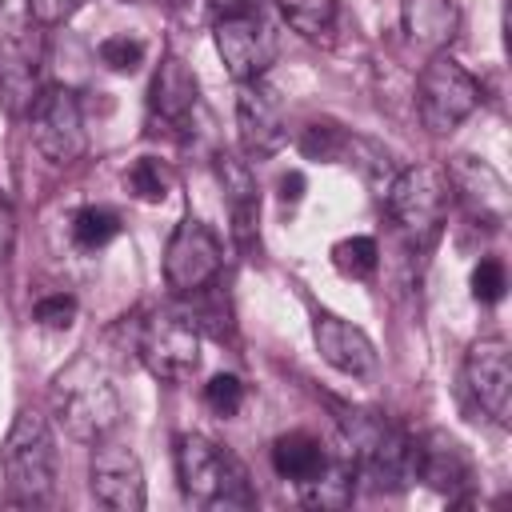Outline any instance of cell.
Masks as SVG:
<instances>
[{
	"instance_id": "cell-1",
	"label": "cell",
	"mask_w": 512,
	"mask_h": 512,
	"mask_svg": "<svg viewBox=\"0 0 512 512\" xmlns=\"http://www.w3.org/2000/svg\"><path fill=\"white\" fill-rule=\"evenodd\" d=\"M340 448L348 452L360 480L376 492H400L412 476V436L396 428L384 412L348 408L340 416Z\"/></svg>"
},
{
	"instance_id": "cell-25",
	"label": "cell",
	"mask_w": 512,
	"mask_h": 512,
	"mask_svg": "<svg viewBox=\"0 0 512 512\" xmlns=\"http://www.w3.org/2000/svg\"><path fill=\"white\" fill-rule=\"evenodd\" d=\"M124 184H128V192H132L136 200H144V204H160V200L168 196V188H172V172H168L164 160H156V156H140V160H132V168L124 172Z\"/></svg>"
},
{
	"instance_id": "cell-22",
	"label": "cell",
	"mask_w": 512,
	"mask_h": 512,
	"mask_svg": "<svg viewBox=\"0 0 512 512\" xmlns=\"http://www.w3.org/2000/svg\"><path fill=\"white\" fill-rule=\"evenodd\" d=\"M328 460V448L312 436V432H284L272 440V468L284 476V480H312Z\"/></svg>"
},
{
	"instance_id": "cell-6",
	"label": "cell",
	"mask_w": 512,
	"mask_h": 512,
	"mask_svg": "<svg viewBox=\"0 0 512 512\" xmlns=\"http://www.w3.org/2000/svg\"><path fill=\"white\" fill-rule=\"evenodd\" d=\"M476 104H480V84L448 52H432V60L424 64L420 84H416V108H420L424 128L432 136H444L460 120H468L476 112Z\"/></svg>"
},
{
	"instance_id": "cell-10",
	"label": "cell",
	"mask_w": 512,
	"mask_h": 512,
	"mask_svg": "<svg viewBox=\"0 0 512 512\" xmlns=\"http://www.w3.org/2000/svg\"><path fill=\"white\" fill-rule=\"evenodd\" d=\"M276 48H280L276 32L264 20V12H256V8L220 16V24H216V52L240 84L260 80L268 72V64L276 60Z\"/></svg>"
},
{
	"instance_id": "cell-14",
	"label": "cell",
	"mask_w": 512,
	"mask_h": 512,
	"mask_svg": "<svg viewBox=\"0 0 512 512\" xmlns=\"http://www.w3.org/2000/svg\"><path fill=\"white\" fill-rule=\"evenodd\" d=\"M92 496L112 512H140L144 508V468L136 452L120 440H96L92 448Z\"/></svg>"
},
{
	"instance_id": "cell-30",
	"label": "cell",
	"mask_w": 512,
	"mask_h": 512,
	"mask_svg": "<svg viewBox=\"0 0 512 512\" xmlns=\"http://www.w3.org/2000/svg\"><path fill=\"white\" fill-rule=\"evenodd\" d=\"M204 404H208L220 420H232V416L240 412V404H244V384H240V376H232V372L212 376V380L204 384Z\"/></svg>"
},
{
	"instance_id": "cell-27",
	"label": "cell",
	"mask_w": 512,
	"mask_h": 512,
	"mask_svg": "<svg viewBox=\"0 0 512 512\" xmlns=\"http://www.w3.org/2000/svg\"><path fill=\"white\" fill-rule=\"evenodd\" d=\"M344 156H352V164L360 168V176H364V180L376 188V196L384 200V192H388V184H392V176H396L392 156H388L380 144H372V140H348Z\"/></svg>"
},
{
	"instance_id": "cell-35",
	"label": "cell",
	"mask_w": 512,
	"mask_h": 512,
	"mask_svg": "<svg viewBox=\"0 0 512 512\" xmlns=\"http://www.w3.org/2000/svg\"><path fill=\"white\" fill-rule=\"evenodd\" d=\"M276 188H280V200H284V204H296V200L304 196V176H300V172H284Z\"/></svg>"
},
{
	"instance_id": "cell-20",
	"label": "cell",
	"mask_w": 512,
	"mask_h": 512,
	"mask_svg": "<svg viewBox=\"0 0 512 512\" xmlns=\"http://www.w3.org/2000/svg\"><path fill=\"white\" fill-rule=\"evenodd\" d=\"M404 36L424 52H444L460 28V8L452 0H404L400 4Z\"/></svg>"
},
{
	"instance_id": "cell-28",
	"label": "cell",
	"mask_w": 512,
	"mask_h": 512,
	"mask_svg": "<svg viewBox=\"0 0 512 512\" xmlns=\"http://www.w3.org/2000/svg\"><path fill=\"white\" fill-rule=\"evenodd\" d=\"M344 148H348V136L328 120H312L304 128V136H300V152L308 160H340Z\"/></svg>"
},
{
	"instance_id": "cell-36",
	"label": "cell",
	"mask_w": 512,
	"mask_h": 512,
	"mask_svg": "<svg viewBox=\"0 0 512 512\" xmlns=\"http://www.w3.org/2000/svg\"><path fill=\"white\" fill-rule=\"evenodd\" d=\"M220 16H232V12H244V8H252V0H208Z\"/></svg>"
},
{
	"instance_id": "cell-12",
	"label": "cell",
	"mask_w": 512,
	"mask_h": 512,
	"mask_svg": "<svg viewBox=\"0 0 512 512\" xmlns=\"http://www.w3.org/2000/svg\"><path fill=\"white\" fill-rule=\"evenodd\" d=\"M412 476L448 500H464L472 492V456L452 432L428 428L412 440Z\"/></svg>"
},
{
	"instance_id": "cell-24",
	"label": "cell",
	"mask_w": 512,
	"mask_h": 512,
	"mask_svg": "<svg viewBox=\"0 0 512 512\" xmlns=\"http://www.w3.org/2000/svg\"><path fill=\"white\" fill-rule=\"evenodd\" d=\"M276 8L308 40H320L336 24V0H276Z\"/></svg>"
},
{
	"instance_id": "cell-26",
	"label": "cell",
	"mask_w": 512,
	"mask_h": 512,
	"mask_svg": "<svg viewBox=\"0 0 512 512\" xmlns=\"http://www.w3.org/2000/svg\"><path fill=\"white\" fill-rule=\"evenodd\" d=\"M332 264L340 276L348 280H368L380 264V252H376V240L372 236H348V240H336L332 244Z\"/></svg>"
},
{
	"instance_id": "cell-7",
	"label": "cell",
	"mask_w": 512,
	"mask_h": 512,
	"mask_svg": "<svg viewBox=\"0 0 512 512\" xmlns=\"http://www.w3.org/2000/svg\"><path fill=\"white\" fill-rule=\"evenodd\" d=\"M384 204H388L392 220L416 244H428V240H436V232L444 224V212H448V180H444L440 168H428V164L404 168V172L392 176V184L384 192Z\"/></svg>"
},
{
	"instance_id": "cell-31",
	"label": "cell",
	"mask_w": 512,
	"mask_h": 512,
	"mask_svg": "<svg viewBox=\"0 0 512 512\" xmlns=\"http://www.w3.org/2000/svg\"><path fill=\"white\" fill-rule=\"evenodd\" d=\"M504 288H508V276H504V264L496 256H484L476 268H472V296L480 304H496L504 300Z\"/></svg>"
},
{
	"instance_id": "cell-23",
	"label": "cell",
	"mask_w": 512,
	"mask_h": 512,
	"mask_svg": "<svg viewBox=\"0 0 512 512\" xmlns=\"http://www.w3.org/2000/svg\"><path fill=\"white\" fill-rule=\"evenodd\" d=\"M120 236V216L112 208H100V204H88L72 216V244L84 248V252H96L104 244H112Z\"/></svg>"
},
{
	"instance_id": "cell-17",
	"label": "cell",
	"mask_w": 512,
	"mask_h": 512,
	"mask_svg": "<svg viewBox=\"0 0 512 512\" xmlns=\"http://www.w3.org/2000/svg\"><path fill=\"white\" fill-rule=\"evenodd\" d=\"M192 112H196V76L180 56H164L148 88V116L152 124L176 132V128H188Z\"/></svg>"
},
{
	"instance_id": "cell-13",
	"label": "cell",
	"mask_w": 512,
	"mask_h": 512,
	"mask_svg": "<svg viewBox=\"0 0 512 512\" xmlns=\"http://www.w3.org/2000/svg\"><path fill=\"white\" fill-rule=\"evenodd\" d=\"M236 132H240L244 156H252V160L276 156L284 148V140H288L284 104H280L276 88L264 84V76L240 84V92H236Z\"/></svg>"
},
{
	"instance_id": "cell-34",
	"label": "cell",
	"mask_w": 512,
	"mask_h": 512,
	"mask_svg": "<svg viewBox=\"0 0 512 512\" xmlns=\"http://www.w3.org/2000/svg\"><path fill=\"white\" fill-rule=\"evenodd\" d=\"M12 244H16V216H12V204L0 192V264L12 256Z\"/></svg>"
},
{
	"instance_id": "cell-2",
	"label": "cell",
	"mask_w": 512,
	"mask_h": 512,
	"mask_svg": "<svg viewBox=\"0 0 512 512\" xmlns=\"http://www.w3.org/2000/svg\"><path fill=\"white\" fill-rule=\"evenodd\" d=\"M176 476H180L184 500L200 508H252L256 504L244 464L200 432L176 436Z\"/></svg>"
},
{
	"instance_id": "cell-19",
	"label": "cell",
	"mask_w": 512,
	"mask_h": 512,
	"mask_svg": "<svg viewBox=\"0 0 512 512\" xmlns=\"http://www.w3.org/2000/svg\"><path fill=\"white\" fill-rule=\"evenodd\" d=\"M216 180L224 188V204H228V216H232V236L244 248H252L256 224H260V188H256L252 168L236 152H216Z\"/></svg>"
},
{
	"instance_id": "cell-4",
	"label": "cell",
	"mask_w": 512,
	"mask_h": 512,
	"mask_svg": "<svg viewBox=\"0 0 512 512\" xmlns=\"http://www.w3.org/2000/svg\"><path fill=\"white\" fill-rule=\"evenodd\" d=\"M0 464H4V484H8V500L12 504H44L56 488V440L52 428L40 412L24 408L16 412L4 448H0Z\"/></svg>"
},
{
	"instance_id": "cell-9",
	"label": "cell",
	"mask_w": 512,
	"mask_h": 512,
	"mask_svg": "<svg viewBox=\"0 0 512 512\" xmlns=\"http://www.w3.org/2000/svg\"><path fill=\"white\" fill-rule=\"evenodd\" d=\"M32 140L36 148L52 160V164H76L88 148V132H84V112H80V96L64 84L56 88H40L32 112Z\"/></svg>"
},
{
	"instance_id": "cell-15",
	"label": "cell",
	"mask_w": 512,
	"mask_h": 512,
	"mask_svg": "<svg viewBox=\"0 0 512 512\" xmlns=\"http://www.w3.org/2000/svg\"><path fill=\"white\" fill-rule=\"evenodd\" d=\"M464 380H468V392L476 396V404L496 424L512 420V360H508V344L500 336H484L468 348Z\"/></svg>"
},
{
	"instance_id": "cell-33",
	"label": "cell",
	"mask_w": 512,
	"mask_h": 512,
	"mask_svg": "<svg viewBox=\"0 0 512 512\" xmlns=\"http://www.w3.org/2000/svg\"><path fill=\"white\" fill-rule=\"evenodd\" d=\"M80 4H84V0H28V16H32L36 24L52 28V24H64Z\"/></svg>"
},
{
	"instance_id": "cell-8",
	"label": "cell",
	"mask_w": 512,
	"mask_h": 512,
	"mask_svg": "<svg viewBox=\"0 0 512 512\" xmlns=\"http://www.w3.org/2000/svg\"><path fill=\"white\" fill-rule=\"evenodd\" d=\"M224 268V244L220 236L196 220V216H184L172 236H168V248H164V280L176 296H196L204 292L208 284H216Z\"/></svg>"
},
{
	"instance_id": "cell-11",
	"label": "cell",
	"mask_w": 512,
	"mask_h": 512,
	"mask_svg": "<svg viewBox=\"0 0 512 512\" xmlns=\"http://www.w3.org/2000/svg\"><path fill=\"white\" fill-rule=\"evenodd\" d=\"M444 180H448V196H456L460 208H464L476 224H484V228H504L512 200H508L504 176H500L492 164H484V160L460 152V156L448 160Z\"/></svg>"
},
{
	"instance_id": "cell-16",
	"label": "cell",
	"mask_w": 512,
	"mask_h": 512,
	"mask_svg": "<svg viewBox=\"0 0 512 512\" xmlns=\"http://www.w3.org/2000/svg\"><path fill=\"white\" fill-rule=\"evenodd\" d=\"M44 44L36 32H8L0 40V104L8 116H28L40 96Z\"/></svg>"
},
{
	"instance_id": "cell-32",
	"label": "cell",
	"mask_w": 512,
	"mask_h": 512,
	"mask_svg": "<svg viewBox=\"0 0 512 512\" xmlns=\"http://www.w3.org/2000/svg\"><path fill=\"white\" fill-rule=\"evenodd\" d=\"M32 320H36L40 328H52V332L72 328V320H76V296H68V292L40 296L36 308H32Z\"/></svg>"
},
{
	"instance_id": "cell-3",
	"label": "cell",
	"mask_w": 512,
	"mask_h": 512,
	"mask_svg": "<svg viewBox=\"0 0 512 512\" xmlns=\"http://www.w3.org/2000/svg\"><path fill=\"white\" fill-rule=\"evenodd\" d=\"M56 412L68 428V436L84 440V444H96L104 436L116 432L124 408H120V396L104 372V364L96 360V352L88 356H76L60 376H56Z\"/></svg>"
},
{
	"instance_id": "cell-29",
	"label": "cell",
	"mask_w": 512,
	"mask_h": 512,
	"mask_svg": "<svg viewBox=\"0 0 512 512\" xmlns=\"http://www.w3.org/2000/svg\"><path fill=\"white\" fill-rule=\"evenodd\" d=\"M96 56H100V64L108 72H120L124 76V72H136L144 64V44L136 36H108V40H100Z\"/></svg>"
},
{
	"instance_id": "cell-21",
	"label": "cell",
	"mask_w": 512,
	"mask_h": 512,
	"mask_svg": "<svg viewBox=\"0 0 512 512\" xmlns=\"http://www.w3.org/2000/svg\"><path fill=\"white\" fill-rule=\"evenodd\" d=\"M356 480H360V476H356L348 452L336 448V452H328L324 468H320L312 480L296 484V488H300V500H304L308 508H344V504H352V496H356Z\"/></svg>"
},
{
	"instance_id": "cell-18",
	"label": "cell",
	"mask_w": 512,
	"mask_h": 512,
	"mask_svg": "<svg viewBox=\"0 0 512 512\" xmlns=\"http://www.w3.org/2000/svg\"><path fill=\"white\" fill-rule=\"evenodd\" d=\"M312 336H316L320 356L336 372H344V376H372L376 372V348L356 324H348V320H340L332 312H316Z\"/></svg>"
},
{
	"instance_id": "cell-5",
	"label": "cell",
	"mask_w": 512,
	"mask_h": 512,
	"mask_svg": "<svg viewBox=\"0 0 512 512\" xmlns=\"http://www.w3.org/2000/svg\"><path fill=\"white\" fill-rule=\"evenodd\" d=\"M136 356L164 384H184L200 364V324L192 312L156 308L136 324Z\"/></svg>"
}]
</instances>
